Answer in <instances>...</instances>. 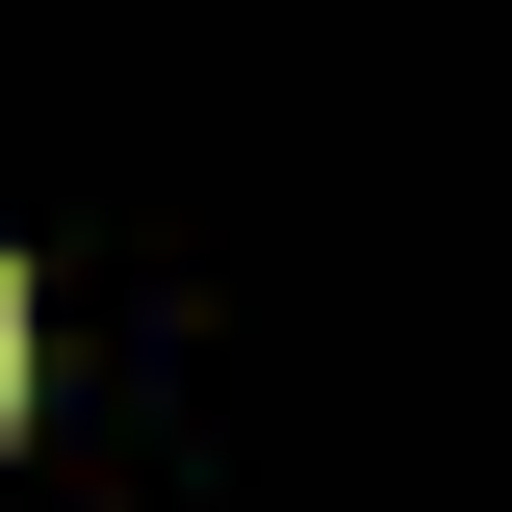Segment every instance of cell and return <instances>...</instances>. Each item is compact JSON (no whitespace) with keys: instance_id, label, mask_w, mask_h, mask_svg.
<instances>
[{"instance_id":"6da1fadb","label":"cell","mask_w":512,"mask_h":512,"mask_svg":"<svg viewBox=\"0 0 512 512\" xmlns=\"http://www.w3.org/2000/svg\"><path fill=\"white\" fill-rule=\"evenodd\" d=\"M0 410H26V256H0Z\"/></svg>"}]
</instances>
